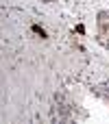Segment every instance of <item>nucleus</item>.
<instances>
[{
    "label": "nucleus",
    "mask_w": 109,
    "mask_h": 124,
    "mask_svg": "<svg viewBox=\"0 0 109 124\" xmlns=\"http://www.w3.org/2000/svg\"><path fill=\"white\" fill-rule=\"evenodd\" d=\"M98 37H101L103 46L109 44V11H101L98 13Z\"/></svg>",
    "instance_id": "1"
}]
</instances>
